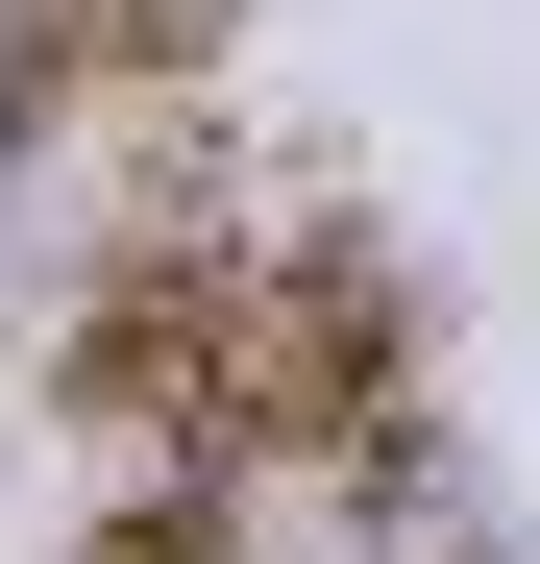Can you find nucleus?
Returning a JSON list of instances; mask_svg holds the SVG:
<instances>
[{
    "instance_id": "1",
    "label": "nucleus",
    "mask_w": 540,
    "mask_h": 564,
    "mask_svg": "<svg viewBox=\"0 0 540 564\" xmlns=\"http://www.w3.org/2000/svg\"><path fill=\"white\" fill-rule=\"evenodd\" d=\"M246 466L418 491V295H393V246L344 221V197L246 221Z\"/></svg>"
},
{
    "instance_id": "2",
    "label": "nucleus",
    "mask_w": 540,
    "mask_h": 564,
    "mask_svg": "<svg viewBox=\"0 0 540 564\" xmlns=\"http://www.w3.org/2000/svg\"><path fill=\"white\" fill-rule=\"evenodd\" d=\"M50 417H74V466H246V221L74 246L50 270Z\"/></svg>"
},
{
    "instance_id": "3",
    "label": "nucleus",
    "mask_w": 540,
    "mask_h": 564,
    "mask_svg": "<svg viewBox=\"0 0 540 564\" xmlns=\"http://www.w3.org/2000/svg\"><path fill=\"white\" fill-rule=\"evenodd\" d=\"M246 50V0H0V148H74V123H197Z\"/></svg>"
},
{
    "instance_id": "4",
    "label": "nucleus",
    "mask_w": 540,
    "mask_h": 564,
    "mask_svg": "<svg viewBox=\"0 0 540 564\" xmlns=\"http://www.w3.org/2000/svg\"><path fill=\"white\" fill-rule=\"evenodd\" d=\"M74 564H246V466H123L74 516Z\"/></svg>"
}]
</instances>
